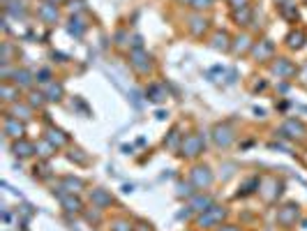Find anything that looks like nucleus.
<instances>
[{
    "mask_svg": "<svg viewBox=\"0 0 307 231\" xmlns=\"http://www.w3.org/2000/svg\"><path fill=\"white\" fill-rule=\"evenodd\" d=\"M231 141H233V130L229 125H217L215 127V143L222 146V148H227Z\"/></svg>",
    "mask_w": 307,
    "mask_h": 231,
    "instance_id": "obj_1",
    "label": "nucleus"
},
{
    "mask_svg": "<svg viewBox=\"0 0 307 231\" xmlns=\"http://www.w3.org/2000/svg\"><path fill=\"white\" fill-rule=\"evenodd\" d=\"M284 130H291V132H305V127H303L300 123H287Z\"/></svg>",
    "mask_w": 307,
    "mask_h": 231,
    "instance_id": "obj_20",
    "label": "nucleus"
},
{
    "mask_svg": "<svg viewBox=\"0 0 307 231\" xmlns=\"http://www.w3.org/2000/svg\"><path fill=\"white\" fill-rule=\"evenodd\" d=\"M275 72H277V74H284V77H289V74H293V72H296V67H293L289 60H277V65H275Z\"/></svg>",
    "mask_w": 307,
    "mask_h": 231,
    "instance_id": "obj_8",
    "label": "nucleus"
},
{
    "mask_svg": "<svg viewBox=\"0 0 307 231\" xmlns=\"http://www.w3.org/2000/svg\"><path fill=\"white\" fill-rule=\"evenodd\" d=\"M62 204L67 206V211H81L79 199H67V196H62Z\"/></svg>",
    "mask_w": 307,
    "mask_h": 231,
    "instance_id": "obj_16",
    "label": "nucleus"
},
{
    "mask_svg": "<svg viewBox=\"0 0 307 231\" xmlns=\"http://www.w3.org/2000/svg\"><path fill=\"white\" fill-rule=\"evenodd\" d=\"M233 7H247V0H231Z\"/></svg>",
    "mask_w": 307,
    "mask_h": 231,
    "instance_id": "obj_25",
    "label": "nucleus"
},
{
    "mask_svg": "<svg viewBox=\"0 0 307 231\" xmlns=\"http://www.w3.org/2000/svg\"><path fill=\"white\" fill-rule=\"evenodd\" d=\"M5 132H7L9 136H21V134H23V125H19L17 120H7V123H5Z\"/></svg>",
    "mask_w": 307,
    "mask_h": 231,
    "instance_id": "obj_7",
    "label": "nucleus"
},
{
    "mask_svg": "<svg viewBox=\"0 0 307 231\" xmlns=\"http://www.w3.org/2000/svg\"><path fill=\"white\" fill-rule=\"evenodd\" d=\"M303 39H305V35H303V33H291V35H289V46H293V49H300V46H303Z\"/></svg>",
    "mask_w": 307,
    "mask_h": 231,
    "instance_id": "obj_14",
    "label": "nucleus"
},
{
    "mask_svg": "<svg viewBox=\"0 0 307 231\" xmlns=\"http://www.w3.org/2000/svg\"><path fill=\"white\" fill-rule=\"evenodd\" d=\"M62 95V86H51L49 88V99H60Z\"/></svg>",
    "mask_w": 307,
    "mask_h": 231,
    "instance_id": "obj_17",
    "label": "nucleus"
},
{
    "mask_svg": "<svg viewBox=\"0 0 307 231\" xmlns=\"http://www.w3.org/2000/svg\"><path fill=\"white\" fill-rule=\"evenodd\" d=\"M132 62H134V67H136L139 72H148V67H150V62H146V56L141 54L139 49L132 54Z\"/></svg>",
    "mask_w": 307,
    "mask_h": 231,
    "instance_id": "obj_6",
    "label": "nucleus"
},
{
    "mask_svg": "<svg viewBox=\"0 0 307 231\" xmlns=\"http://www.w3.org/2000/svg\"><path fill=\"white\" fill-rule=\"evenodd\" d=\"M203 148V141L201 136H187L183 143V155H187V157H194V155H199Z\"/></svg>",
    "mask_w": 307,
    "mask_h": 231,
    "instance_id": "obj_2",
    "label": "nucleus"
},
{
    "mask_svg": "<svg viewBox=\"0 0 307 231\" xmlns=\"http://www.w3.org/2000/svg\"><path fill=\"white\" fill-rule=\"evenodd\" d=\"M42 17L49 19V21H56V19H58V9H56V5H44V7H42Z\"/></svg>",
    "mask_w": 307,
    "mask_h": 231,
    "instance_id": "obj_12",
    "label": "nucleus"
},
{
    "mask_svg": "<svg viewBox=\"0 0 307 231\" xmlns=\"http://www.w3.org/2000/svg\"><path fill=\"white\" fill-rule=\"evenodd\" d=\"M296 217H298V206H296V204L284 206L280 213H277V220H280L282 224H293V222H296Z\"/></svg>",
    "mask_w": 307,
    "mask_h": 231,
    "instance_id": "obj_4",
    "label": "nucleus"
},
{
    "mask_svg": "<svg viewBox=\"0 0 307 231\" xmlns=\"http://www.w3.org/2000/svg\"><path fill=\"white\" fill-rule=\"evenodd\" d=\"M211 199H208V196H199V199H194L192 201V206H190V208H194V211H203V213H206V211H208V208H211Z\"/></svg>",
    "mask_w": 307,
    "mask_h": 231,
    "instance_id": "obj_9",
    "label": "nucleus"
},
{
    "mask_svg": "<svg viewBox=\"0 0 307 231\" xmlns=\"http://www.w3.org/2000/svg\"><path fill=\"white\" fill-rule=\"evenodd\" d=\"M30 102H33V104H37V107H39V104H42V95H33V99H30Z\"/></svg>",
    "mask_w": 307,
    "mask_h": 231,
    "instance_id": "obj_26",
    "label": "nucleus"
},
{
    "mask_svg": "<svg viewBox=\"0 0 307 231\" xmlns=\"http://www.w3.org/2000/svg\"><path fill=\"white\" fill-rule=\"evenodd\" d=\"M93 201L99 206H104V204H111V196L106 194V192H102V190H95V192H93Z\"/></svg>",
    "mask_w": 307,
    "mask_h": 231,
    "instance_id": "obj_11",
    "label": "nucleus"
},
{
    "mask_svg": "<svg viewBox=\"0 0 307 231\" xmlns=\"http://www.w3.org/2000/svg\"><path fill=\"white\" fill-rule=\"evenodd\" d=\"M14 153L17 155H21V157H26V155H33V143H26V141H21L14 146Z\"/></svg>",
    "mask_w": 307,
    "mask_h": 231,
    "instance_id": "obj_10",
    "label": "nucleus"
},
{
    "mask_svg": "<svg viewBox=\"0 0 307 231\" xmlns=\"http://www.w3.org/2000/svg\"><path fill=\"white\" fill-rule=\"evenodd\" d=\"M215 49H227V35L224 33L215 37Z\"/></svg>",
    "mask_w": 307,
    "mask_h": 231,
    "instance_id": "obj_18",
    "label": "nucleus"
},
{
    "mask_svg": "<svg viewBox=\"0 0 307 231\" xmlns=\"http://www.w3.org/2000/svg\"><path fill=\"white\" fill-rule=\"evenodd\" d=\"M192 5L196 9H199V7H208V5H211V0H192Z\"/></svg>",
    "mask_w": 307,
    "mask_h": 231,
    "instance_id": "obj_21",
    "label": "nucleus"
},
{
    "mask_svg": "<svg viewBox=\"0 0 307 231\" xmlns=\"http://www.w3.org/2000/svg\"><path fill=\"white\" fill-rule=\"evenodd\" d=\"M37 81H42V83H46V81H49V72L44 70V72H39V79Z\"/></svg>",
    "mask_w": 307,
    "mask_h": 231,
    "instance_id": "obj_24",
    "label": "nucleus"
},
{
    "mask_svg": "<svg viewBox=\"0 0 307 231\" xmlns=\"http://www.w3.org/2000/svg\"><path fill=\"white\" fill-rule=\"evenodd\" d=\"M192 183L196 187H208L212 183V176L211 171L206 169V167H196V169L192 171Z\"/></svg>",
    "mask_w": 307,
    "mask_h": 231,
    "instance_id": "obj_3",
    "label": "nucleus"
},
{
    "mask_svg": "<svg viewBox=\"0 0 307 231\" xmlns=\"http://www.w3.org/2000/svg\"><path fill=\"white\" fill-rule=\"evenodd\" d=\"M270 51H272V44L268 42V39H266V42H263L261 46H256V49H254V54L259 56V58H261V56H268Z\"/></svg>",
    "mask_w": 307,
    "mask_h": 231,
    "instance_id": "obj_15",
    "label": "nucleus"
},
{
    "mask_svg": "<svg viewBox=\"0 0 307 231\" xmlns=\"http://www.w3.org/2000/svg\"><path fill=\"white\" fill-rule=\"evenodd\" d=\"M2 95H5V99H14L12 95H14V90L9 88V86H2Z\"/></svg>",
    "mask_w": 307,
    "mask_h": 231,
    "instance_id": "obj_22",
    "label": "nucleus"
},
{
    "mask_svg": "<svg viewBox=\"0 0 307 231\" xmlns=\"http://www.w3.org/2000/svg\"><path fill=\"white\" fill-rule=\"evenodd\" d=\"M56 2H60V0H56Z\"/></svg>",
    "mask_w": 307,
    "mask_h": 231,
    "instance_id": "obj_29",
    "label": "nucleus"
},
{
    "mask_svg": "<svg viewBox=\"0 0 307 231\" xmlns=\"http://www.w3.org/2000/svg\"><path fill=\"white\" fill-rule=\"evenodd\" d=\"M222 217H224V211L217 208V206H211L206 211V215L201 217V224H212V222H217V220H222Z\"/></svg>",
    "mask_w": 307,
    "mask_h": 231,
    "instance_id": "obj_5",
    "label": "nucleus"
},
{
    "mask_svg": "<svg viewBox=\"0 0 307 231\" xmlns=\"http://www.w3.org/2000/svg\"><path fill=\"white\" fill-rule=\"evenodd\" d=\"M303 79H305V83H307V65H305V72H303Z\"/></svg>",
    "mask_w": 307,
    "mask_h": 231,
    "instance_id": "obj_28",
    "label": "nucleus"
},
{
    "mask_svg": "<svg viewBox=\"0 0 307 231\" xmlns=\"http://www.w3.org/2000/svg\"><path fill=\"white\" fill-rule=\"evenodd\" d=\"M51 141L58 143V146H62V143L67 141V139H65V136H60V132H56V130H53V132H51Z\"/></svg>",
    "mask_w": 307,
    "mask_h": 231,
    "instance_id": "obj_19",
    "label": "nucleus"
},
{
    "mask_svg": "<svg viewBox=\"0 0 307 231\" xmlns=\"http://www.w3.org/2000/svg\"><path fill=\"white\" fill-rule=\"evenodd\" d=\"M114 231H132V229H130V224L118 222V224H115V229H114Z\"/></svg>",
    "mask_w": 307,
    "mask_h": 231,
    "instance_id": "obj_23",
    "label": "nucleus"
},
{
    "mask_svg": "<svg viewBox=\"0 0 307 231\" xmlns=\"http://www.w3.org/2000/svg\"><path fill=\"white\" fill-rule=\"evenodd\" d=\"M222 231H238V229H236V227H224Z\"/></svg>",
    "mask_w": 307,
    "mask_h": 231,
    "instance_id": "obj_27",
    "label": "nucleus"
},
{
    "mask_svg": "<svg viewBox=\"0 0 307 231\" xmlns=\"http://www.w3.org/2000/svg\"><path fill=\"white\" fill-rule=\"evenodd\" d=\"M14 79H17V86H30V74H28L26 70H21V72H17L14 74Z\"/></svg>",
    "mask_w": 307,
    "mask_h": 231,
    "instance_id": "obj_13",
    "label": "nucleus"
}]
</instances>
